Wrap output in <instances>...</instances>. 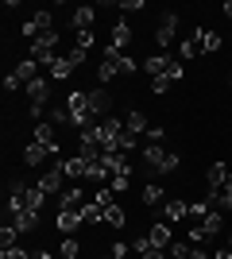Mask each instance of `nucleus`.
<instances>
[{"label": "nucleus", "instance_id": "1", "mask_svg": "<svg viewBox=\"0 0 232 259\" xmlns=\"http://www.w3.org/2000/svg\"><path fill=\"white\" fill-rule=\"evenodd\" d=\"M27 58H35L39 66H47V70H51V66L62 58V54H58V27H55V31H43V35H39V39L31 43V54H27Z\"/></svg>", "mask_w": 232, "mask_h": 259}, {"label": "nucleus", "instance_id": "2", "mask_svg": "<svg viewBox=\"0 0 232 259\" xmlns=\"http://www.w3.org/2000/svg\"><path fill=\"white\" fill-rule=\"evenodd\" d=\"M66 108H70V120H74L77 132L89 128V124H97V120H93V108H89V93H81V89L66 97Z\"/></svg>", "mask_w": 232, "mask_h": 259}, {"label": "nucleus", "instance_id": "3", "mask_svg": "<svg viewBox=\"0 0 232 259\" xmlns=\"http://www.w3.org/2000/svg\"><path fill=\"white\" fill-rule=\"evenodd\" d=\"M62 182H66V174H62L58 162H55V166H47V170L39 174V190H43L47 197H62V190H66Z\"/></svg>", "mask_w": 232, "mask_h": 259}, {"label": "nucleus", "instance_id": "4", "mask_svg": "<svg viewBox=\"0 0 232 259\" xmlns=\"http://www.w3.org/2000/svg\"><path fill=\"white\" fill-rule=\"evenodd\" d=\"M89 108H93V120H109L112 116V93L105 85H97V89H89Z\"/></svg>", "mask_w": 232, "mask_h": 259}, {"label": "nucleus", "instance_id": "5", "mask_svg": "<svg viewBox=\"0 0 232 259\" xmlns=\"http://www.w3.org/2000/svg\"><path fill=\"white\" fill-rule=\"evenodd\" d=\"M178 35V12H163V23L155 27V43H159V51H166V47L174 43Z\"/></svg>", "mask_w": 232, "mask_h": 259}, {"label": "nucleus", "instance_id": "6", "mask_svg": "<svg viewBox=\"0 0 232 259\" xmlns=\"http://www.w3.org/2000/svg\"><path fill=\"white\" fill-rule=\"evenodd\" d=\"M201 35H205V27H190V35L178 43V62H186V58H198V54H201Z\"/></svg>", "mask_w": 232, "mask_h": 259}, {"label": "nucleus", "instance_id": "7", "mask_svg": "<svg viewBox=\"0 0 232 259\" xmlns=\"http://www.w3.org/2000/svg\"><path fill=\"white\" fill-rule=\"evenodd\" d=\"M35 143L47 147L51 155H58V136H55V124H51V120H39V124H35Z\"/></svg>", "mask_w": 232, "mask_h": 259}, {"label": "nucleus", "instance_id": "8", "mask_svg": "<svg viewBox=\"0 0 232 259\" xmlns=\"http://www.w3.org/2000/svg\"><path fill=\"white\" fill-rule=\"evenodd\" d=\"M93 20H97V8L93 4H77L70 23H74V31H93Z\"/></svg>", "mask_w": 232, "mask_h": 259}, {"label": "nucleus", "instance_id": "9", "mask_svg": "<svg viewBox=\"0 0 232 259\" xmlns=\"http://www.w3.org/2000/svg\"><path fill=\"white\" fill-rule=\"evenodd\" d=\"M128 43H132V27H128L124 20H116V23H112V31H109V47L124 54V51H128Z\"/></svg>", "mask_w": 232, "mask_h": 259}, {"label": "nucleus", "instance_id": "10", "mask_svg": "<svg viewBox=\"0 0 232 259\" xmlns=\"http://www.w3.org/2000/svg\"><path fill=\"white\" fill-rule=\"evenodd\" d=\"M23 93L31 97V105H39V108H43L47 101H51V81H47V77H35L31 85H23Z\"/></svg>", "mask_w": 232, "mask_h": 259}, {"label": "nucleus", "instance_id": "11", "mask_svg": "<svg viewBox=\"0 0 232 259\" xmlns=\"http://www.w3.org/2000/svg\"><path fill=\"white\" fill-rule=\"evenodd\" d=\"M170 62H174V58H170V54L166 51H159V54H151V58H144V70L151 77H166V70H170Z\"/></svg>", "mask_w": 232, "mask_h": 259}, {"label": "nucleus", "instance_id": "12", "mask_svg": "<svg viewBox=\"0 0 232 259\" xmlns=\"http://www.w3.org/2000/svg\"><path fill=\"white\" fill-rule=\"evenodd\" d=\"M159 217H166L170 225H178V221H186V217H190V205H186V201H178V197H170L166 205H159Z\"/></svg>", "mask_w": 232, "mask_h": 259}, {"label": "nucleus", "instance_id": "13", "mask_svg": "<svg viewBox=\"0 0 232 259\" xmlns=\"http://www.w3.org/2000/svg\"><path fill=\"white\" fill-rule=\"evenodd\" d=\"M58 166H62V174H66L70 182H74V178H85V170H89V162L81 159V155H70V159H58Z\"/></svg>", "mask_w": 232, "mask_h": 259}, {"label": "nucleus", "instance_id": "14", "mask_svg": "<svg viewBox=\"0 0 232 259\" xmlns=\"http://www.w3.org/2000/svg\"><path fill=\"white\" fill-rule=\"evenodd\" d=\"M85 225V217H81V209H58V228L66 232V236H74V228Z\"/></svg>", "mask_w": 232, "mask_h": 259}, {"label": "nucleus", "instance_id": "15", "mask_svg": "<svg viewBox=\"0 0 232 259\" xmlns=\"http://www.w3.org/2000/svg\"><path fill=\"white\" fill-rule=\"evenodd\" d=\"M166 155H170V151H163V143H147V147H144V162L151 166V170H159V174H163Z\"/></svg>", "mask_w": 232, "mask_h": 259}, {"label": "nucleus", "instance_id": "16", "mask_svg": "<svg viewBox=\"0 0 232 259\" xmlns=\"http://www.w3.org/2000/svg\"><path fill=\"white\" fill-rule=\"evenodd\" d=\"M12 74L20 77V85H31L35 77H43V74H39V62H35V58H23V62L16 66V70H12Z\"/></svg>", "mask_w": 232, "mask_h": 259}, {"label": "nucleus", "instance_id": "17", "mask_svg": "<svg viewBox=\"0 0 232 259\" xmlns=\"http://www.w3.org/2000/svg\"><path fill=\"white\" fill-rule=\"evenodd\" d=\"M12 225H16V232H31V228L39 225V213H31V209H16V213H12Z\"/></svg>", "mask_w": 232, "mask_h": 259}, {"label": "nucleus", "instance_id": "18", "mask_svg": "<svg viewBox=\"0 0 232 259\" xmlns=\"http://www.w3.org/2000/svg\"><path fill=\"white\" fill-rule=\"evenodd\" d=\"M47 159H51V151H47V147H39V143H27V147H23V162H27V166H35V170H39Z\"/></svg>", "mask_w": 232, "mask_h": 259}, {"label": "nucleus", "instance_id": "19", "mask_svg": "<svg viewBox=\"0 0 232 259\" xmlns=\"http://www.w3.org/2000/svg\"><path fill=\"white\" fill-rule=\"evenodd\" d=\"M224 178H228V166H224V162H213L209 170H205V186H209V190H224Z\"/></svg>", "mask_w": 232, "mask_h": 259}, {"label": "nucleus", "instance_id": "20", "mask_svg": "<svg viewBox=\"0 0 232 259\" xmlns=\"http://www.w3.org/2000/svg\"><path fill=\"white\" fill-rule=\"evenodd\" d=\"M89 197L77 190V186H70V190H62V197H58V209H81Z\"/></svg>", "mask_w": 232, "mask_h": 259}, {"label": "nucleus", "instance_id": "21", "mask_svg": "<svg viewBox=\"0 0 232 259\" xmlns=\"http://www.w3.org/2000/svg\"><path fill=\"white\" fill-rule=\"evenodd\" d=\"M166 201H170V197L163 194V186H155V182L144 186V205L147 209H159V205H166Z\"/></svg>", "mask_w": 232, "mask_h": 259}, {"label": "nucleus", "instance_id": "22", "mask_svg": "<svg viewBox=\"0 0 232 259\" xmlns=\"http://www.w3.org/2000/svg\"><path fill=\"white\" fill-rule=\"evenodd\" d=\"M124 128L132 132V136H147V128H151V124H147V116H144V112H135V108H132V112L124 116Z\"/></svg>", "mask_w": 232, "mask_h": 259}, {"label": "nucleus", "instance_id": "23", "mask_svg": "<svg viewBox=\"0 0 232 259\" xmlns=\"http://www.w3.org/2000/svg\"><path fill=\"white\" fill-rule=\"evenodd\" d=\"M147 236H151V244H155L159 251L170 248V225H163V221H159V225H151V232H147Z\"/></svg>", "mask_w": 232, "mask_h": 259}, {"label": "nucleus", "instance_id": "24", "mask_svg": "<svg viewBox=\"0 0 232 259\" xmlns=\"http://www.w3.org/2000/svg\"><path fill=\"white\" fill-rule=\"evenodd\" d=\"M201 225H205V232H209V236H217V232H221V228H224V213H221V209H209Z\"/></svg>", "mask_w": 232, "mask_h": 259}, {"label": "nucleus", "instance_id": "25", "mask_svg": "<svg viewBox=\"0 0 232 259\" xmlns=\"http://www.w3.org/2000/svg\"><path fill=\"white\" fill-rule=\"evenodd\" d=\"M70 74H74V66H70V58L62 54V58H58V62L51 66V74H47V77H55V81H66Z\"/></svg>", "mask_w": 232, "mask_h": 259}, {"label": "nucleus", "instance_id": "26", "mask_svg": "<svg viewBox=\"0 0 232 259\" xmlns=\"http://www.w3.org/2000/svg\"><path fill=\"white\" fill-rule=\"evenodd\" d=\"M221 47H224V39L217 31H205V35H201V54H217Z\"/></svg>", "mask_w": 232, "mask_h": 259}, {"label": "nucleus", "instance_id": "27", "mask_svg": "<svg viewBox=\"0 0 232 259\" xmlns=\"http://www.w3.org/2000/svg\"><path fill=\"white\" fill-rule=\"evenodd\" d=\"M105 225H109V228H124V209H120V201H112V205L105 209Z\"/></svg>", "mask_w": 232, "mask_h": 259}, {"label": "nucleus", "instance_id": "28", "mask_svg": "<svg viewBox=\"0 0 232 259\" xmlns=\"http://www.w3.org/2000/svg\"><path fill=\"white\" fill-rule=\"evenodd\" d=\"M47 120H51L55 128H58V124H74V120H70V108H66V101H62V105H55V108H51V112H47Z\"/></svg>", "mask_w": 232, "mask_h": 259}, {"label": "nucleus", "instance_id": "29", "mask_svg": "<svg viewBox=\"0 0 232 259\" xmlns=\"http://www.w3.org/2000/svg\"><path fill=\"white\" fill-rule=\"evenodd\" d=\"M190 255H194V244H190V240H186V244H170V248H166V259H190Z\"/></svg>", "mask_w": 232, "mask_h": 259}, {"label": "nucleus", "instance_id": "30", "mask_svg": "<svg viewBox=\"0 0 232 259\" xmlns=\"http://www.w3.org/2000/svg\"><path fill=\"white\" fill-rule=\"evenodd\" d=\"M128 186H132V178H128V174H112V178H109V190H112L116 197L128 194Z\"/></svg>", "mask_w": 232, "mask_h": 259}, {"label": "nucleus", "instance_id": "31", "mask_svg": "<svg viewBox=\"0 0 232 259\" xmlns=\"http://www.w3.org/2000/svg\"><path fill=\"white\" fill-rule=\"evenodd\" d=\"M89 201H97V205H101V209H109V205H112V201H116V194H112L109 186H97V194L89 197Z\"/></svg>", "mask_w": 232, "mask_h": 259}, {"label": "nucleus", "instance_id": "32", "mask_svg": "<svg viewBox=\"0 0 232 259\" xmlns=\"http://www.w3.org/2000/svg\"><path fill=\"white\" fill-rule=\"evenodd\" d=\"M132 251H135V255H140V259H144V255H147V251H155V244H151V236H147V232H144V236H135V240H132Z\"/></svg>", "mask_w": 232, "mask_h": 259}, {"label": "nucleus", "instance_id": "33", "mask_svg": "<svg viewBox=\"0 0 232 259\" xmlns=\"http://www.w3.org/2000/svg\"><path fill=\"white\" fill-rule=\"evenodd\" d=\"M16 236H20L16 225H4V228H0V251H4V248H16Z\"/></svg>", "mask_w": 232, "mask_h": 259}, {"label": "nucleus", "instance_id": "34", "mask_svg": "<svg viewBox=\"0 0 232 259\" xmlns=\"http://www.w3.org/2000/svg\"><path fill=\"white\" fill-rule=\"evenodd\" d=\"M81 217H85V221H105V209H101L97 201H85V205H81Z\"/></svg>", "mask_w": 232, "mask_h": 259}, {"label": "nucleus", "instance_id": "35", "mask_svg": "<svg viewBox=\"0 0 232 259\" xmlns=\"http://www.w3.org/2000/svg\"><path fill=\"white\" fill-rule=\"evenodd\" d=\"M182 77H186V66H182V62L174 58V62H170V70H166V81L174 85V81H182Z\"/></svg>", "mask_w": 232, "mask_h": 259}, {"label": "nucleus", "instance_id": "36", "mask_svg": "<svg viewBox=\"0 0 232 259\" xmlns=\"http://www.w3.org/2000/svg\"><path fill=\"white\" fill-rule=\"evenodd\" d=\"M58 251H62V259H77V240H74V236H66Z\"/></svg>", "mask_w": 232, "mask_h": 259}, {"label": "nucleus", "instance_id": "37", "mask_svg": "<svg viewBox=\"0 0 232 259\" xmlns=\"http://www.w3.org/2000/svg\"><path fill=\"white\" fill-rule=\"evenodd\" d=\"M151 93L155 97H166V93H170V81H166V77H151Z\"/></svg>", "mask_w": 232, "mask_h": 259}, {"label": "nucleus", "instance_id": "38", "mask_svg": "<svg viewBox=\"0 0 232 259\" xmlns=\"http://www.w3.org/2000/svg\"><path fill=\"white\" fill-rule=\"evenodd\" d=\"M116 151H124V155H128V151H135V136H132V132H128V128H124L120 143H116Z\"/></svg>", "mask_w": 232, "mask_h": 259}, {"label": "nucleus", "instance_id": "39", "mask_svg": "<svg viewBox=\"0 0 232 259\" xmlns=\"http://www.w3.org/2000/svg\"><path fill=\"white\" fill-rule=\"evenodd\" d=\"M97 43V39H93V31H77V39H74V47H81V51L89 54V47Z\"/></svg>", "mask_w": 232, "mask_h": 259}, {"label": "nucleus", "instance_id": "40", "mask_svg": "<svg viewBox=\"0 0 232 259\" xmlns=\"http://www.w3.org/2000/svg\"><path fill=\"white\" fill-rule=\"evenodd\" d=\"M8 197H27V186L20 178H8Z\"/></svg>", "mask_w": 232, "mask_h": 259}, {"label": "nucleus", "instance_id": "41", "mask_svg": "<svg viewBox=\"0 0 232 259\" xmlns=\"http://www.w3.org/2000/svg\"><path fill=\"white\" fill-rule=\"evenodd\" d=\"M66 58H70V66L77 70V66L85 62V51H81V47H70V51H66Z\"/></svg>", "mask_w": 232, "mask_h": 259}, {"label": "nucleus", "instance_id": "42", "mask_svg": "<svg viewBox=\"0 0 232 259\" xmlns=\"http://www.w3.org/2000/svg\"><path fill=\"white\" fill-rule=\"evenodd\" d=\"M0 259H31V255H27V251L16 244V248H4V251H0Z\"/></svg>", "mask_w": 232, "mask_h": 259}, {"label": "nucleus", "instance_id": "43", "mask_svg": "<svg viewBox=\"0 0 232 259\" xmlns=\"http://www.w3.org/2000/svg\"><path fill=\"white\" fill-rule=\"evenodd\" d=\"M178 162H182V159H178V151H170V155H166V162H163V174H174Z\"/></svg>", "mask_w": 232, "mask_h": 259}, {"label": "nucleus", "instance_id": "44", "mask_svg": "<svg viewBox=\"0 0 232 259\" xmlns=\"http://www.w3.org/2000/svg\"><path fill=\"white\" fill-rule=\"evenodd\" d=\"M120 74H135V58L132 54H120Z\"/></svg>", "mask_w": 232, "mask_h": 259}, {"label": "nucleus", "instance_id": "45", "mask_svg": "<svg viewBox=\"0 0 232 259\" xmlns=\"http://www.w3.org/2000/svg\"><path fill=\"white\" fill-rule=\"evenodd\" d=\"M147 143H163V128H159V124L147 128Z\"/></svg>", "mask_w": 232, "mask_h": 259}, {"label": "nucleus", "instance_id": "46", "mask_svg": "<svg viewBox=\"0 0 232 259\" xmlns=\"http://www.w3.org/2000/svg\"><path fill=\"white\" fill-rule=\"evenodd\" d=\"M128 251H132V248H128L124 240H116V244H112V255H116V259H128Z\"/></svg>", "mask_w": 232, "mask_h": 259}, {"label": "nucleus", "instance_id": "47", "mask_svg": "<svg viewBox=\"0 0 232 259\" xmlns=\"http://www.w3.org/2000/svg\"><path fill=\"white\" fill-rule=\"evenodd\" d=\"M4 89H8V93H16V89H23V85H20V77H16V74H8V77H4Z\"/></svg>", "mask_w": 232, "mask_h": 259}, {"label": "nucleus", "instance_id": "48", "mask_svg": "<svg viewBox=\"0 0 232 259\" xmlns=\"http://www.w3.org/2000/svg\"><path fill=\"white\" fill-rule=\"evenodd\" d=\"M120 8L124 12H140V8H144V0H120Z\"/></svg>", "mask_w": 232, "mask_h": 259}, {"label": "nucleus", "instance_id": "49", "mask_svg": "<svg viewBox=\"0 0 232 259\" xmlns=\"http://www.w3.org/2000/svg\"><path fill=\"white\" fill-rule=\"evenodd\" d=\"M190 259H213V255H209L205 248H194V255H190Z\"/></svg>", "mask_w": 232, "mask_h": 259}, {"label": "nucleus", "instance_id": "50", "mask_svg": "<svg viewBox=\"0 0 232 259\" xmlns=\"http://www.w3.org/2000/svg\"><path fill=\"white\" fill-rule=\"evenodd\" d=\"M144 259H166V251H159V248H155V251H147Z\"/></svg>", "mask_w": 232, "mask_h": 259}, {"label": "nucleus", "instance_id": "51", "mask_svg": "<svg viewBox=\"0 0 232 259\" xmlns=\"http://www.w3.org/2000/svg\"><path fill=\"white\" fill-rule=\"evenodd\" d=\"M213 259H232V248H221V251H217Z\"/></svg>", "mask_w": 232, "mask_h": 259}, {"label": "nucleus", "instance_id": "52", "mask_svg": "<svg viewBox=\"0 0 232 259\" xmlns=\"http://www.w3.org/2000/svg\"><path fill=\"white\" fill-rule=\"evenodd\" d=\"M31 259H51V251H35V255Z\"/></svg>", "mask_w": 232, "mask_h": 259}, {"label": "nucleus", "instance_id": "53", "mask_svg": "<svg viewBox=\"0 0 232 259\" xmlns=\"http://www.w3.org/2000/svg\"><path fill=\"white\" fill-rule=\"evenodd\" d=\"M224 16H228V20H232V0H228V4H224Z\"/></svg>", "mask_w": 232, "mask_h": 259}, {"label": "nucleus", "instance_id": "54", "mask_svg": "<svg viewBox=\"0 0 232 259\" xmlns=\"http://www.w3.org/2000/svg\"><path fill=\"white\" fill-rule=\"evenodd\" d=\"M101 259H116V255H112V251H109V255H101Z\"/></svg>", "mask_w": 232, "mask_h": 259}, {"label": "nucleus", "instance_id": "55", "mask_svg": "<svg viewBox=\"0 0 232 259\" xmlns=\"http://www.w3.org/2000/svg\"><path fill=\"white\" fill-rule=\"evenodd\" d=\"M228 248H232V236H228Z\"/></svg>", "mask_w": 232, "mask_h": 259}]
</instances>
